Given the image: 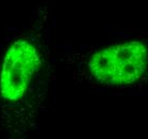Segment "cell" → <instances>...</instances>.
I'll return each mask as SVG.
<instances>
[{"label":"cell","mask_w":148,"mask_h":139,"mask_svg":"<svg viewBox=\"0 0 148 139\" xmlns=\"http://www.w3.org/2000/svg\"><path fill=\"white\" fill-rule=\"evenodd\" d=\"M148 48L142 42H126L103 48L92 57L88 68L98 82L107 86L133 84L144 74Z\"/></svg>","instance_id":"1"},{"label":"cell","mask_w":148,"mask_h":139,"mask_svg":"<svg viewBox=\"0 0 148 139\" xmlns=\"http://www.w3.org/2000/svg\"><path fill=\"white\" fill-rule=\"evenodd\" d=\"M38 55L27 41L15 42L8 50L0 76V93L3 100L15 102L27 90L38 65Z\"/></svg>","instance_id":"2"}]
</instances>
